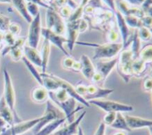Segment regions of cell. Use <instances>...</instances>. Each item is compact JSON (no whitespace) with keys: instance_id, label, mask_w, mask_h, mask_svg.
<instances>
[{"instance_id":"5bb4252c","label":"cell","mask_w":152,"mask_h":135,"mask_svg":"<svg viewBox=\"0 0 152 135\" xmlns=\"http://www.w3.org/2000/svg\"><path fill=\"white\" fill-rule=\"evenodd\" d=\"M86 112H83L80 115L78 118L75 120L73 122L69 123V125L64 127L63 128L56 131L53 133L55 135H75L78 132L80 124L85 116Z\"/></svg>"},{"instance_id":"e0dca14e","label":"cell","mask_w":152,"mask_h":135,"mask_svg":"<svg viewBox=\"0 0 152 135\" xmlns=\"http://www.w3.org/2000/svg\"><path fill=\"white\" fill-rule=\"evenodd\" d=\"M79 20L74 22H69L67 24V30L69 33L68 36V47L70 50H73L74 45L77 43L76 40L77 38L78 34L80 33L79 31Z\"/></svg>"},{"instance_id":"277c9868","label":"cell","mask_w":152,"mask_h":135,"mask_svg":"<svg viewBox=\"0 0 152 135\" xmlns=\"http://www.w3.org/2000/svg\"><path fill=\"white\" fill-rule=\"evenodd\" d=\"M133 61V53L131 49L121 51L119 53V57L117 58V72L126 82H129L130 78L133 76L132 70Z\"/></svg>"},{"instance_id":"681fc988","label":"cell","mask_w":152,"mask_h":135,"mask_svg":"<svg viewBox=\"0 0 152 135\" xmlns=\"http://www.w3.org/2000/svg\"><path fill=\"white\" fill-rule=\"evenodd\" d=\"M75 135H77V134H75Z\"/></svg>"},{"instance_id":"9c48e42d","label":"cell","mask_w":152,"mask_h":135,"mask_svg":"<svg viewBox=\"0 0 152 135\" xmlns=\"http://www.w3.org/2000/svg\"><path fill=\"white\" fill-rule=\"evenodd\" d=\"M42 31L41 24V14L34 17L32 22L30 23L28 32V43L29 46L37 48L39 45L40 37Z\"/></svg>"},{"instance_id":"d6a6232c","label":"cell","mask_w":152,"mask_h":135,"mask_svg":"<svg viewBox=\"0 0 152 135\" xmlns=\"http://www.w3.org/2000/svg\"><path fill=\"white\" fill-rule=\"evenodd\" d=\"M10 25H11V22H10V18L8 17L5 15L1 14V33H5L8 32V30H9Z\"/></svg>"},{"instance_id":"4dcf8cb0","label":"cell","mask_w":152,"mask_h":135,"mask_svg":"<svg viewBox=\"0 0 152 135\" xmlns=\"http://www.w3.org/2000/svg\"><path fill=\"white\" fill-rule=\"evenodd\" d=\"M138 35L142 41H149L152 37V33L147 27H142L138 29Z\"/></svg>"},{"instance_id":"d4e9b609","label":"cell","mask_w":152,"mask_h":135,"mask_svg":"<svg viewBox=\"0 0 152 135\" xmlns=\"http://www.w3.org/2000/svg\"><path fill=\"white\" fill-rule=\"evenodd\" d=\"M147 63L145 61L137 58L133 61L132 65V70H133V75L136 77H141L145 74L147 70Z\"/></svg>"},{"instance_id":"60d3db41","label":"cell","mask_w":152,"mask_h":135,"mask_svg":"<svg viewBox=\"0 0 152 135\" xmlns=\"http://www.w3.org/2000/svg\"><path fill=\"white\" fill-rule=\"evenodd\" d=\"M89 27V24L85 19H80L79 21V31L80 33H84Z\"/></svg>"},{"instance_id":"f546056e","label":"cell","mask_w":152,"mask_h":135,"mask_svg":"<svg viewBox=\"0 0 152 135\" xmlns=\"http://www.w3.org/2000/svg\"><path fill=\"white\" fill-rule=\"evenodd\" d=\"M124 17L125 21L129 27L139 29L142 27L141 19L139 18L138 17H136L135 15H126V16Z\"/></svg>"},{"instance_id":"e575fe53","label":"cell","mask_w":152,"mask_h":135,"mask_svg":"<svg viewBox=\"0 0 152 135\" xmlns=\"http://www.w3.org/2000/svg\"><path fill=\"white\" fill-rule=\"evenodd\" d=\"M16 38H15V36L12 34L11 32L8 31L6 33L4 36V41L7 43V47H12L13 45H15V42H16Z\"/></svg>"},{"instance_id":"4fadbf2b","label":"cell","mask_w":152,"mask_h":135,"mask_svg":"<svg viewBox=\"0 0 152 135\" xmlns=\"http://www.w3.org/2000/svg\"><path fill=\"white\" fill-rule=\"evenodd\" d=\"M117 58H115L108 61H102L101 60L96 61L94 65L96 72L99 73L106 80V79L113 71L114 68L117 65Z\"/></svg>"},{"instance_id":"6da1fadb","label":"cell","mask_w":152,"mask_h":135,"mask_svg":"<svg viewBox=\"0 0 152 135\" xmlns=\"http://www.w3.org/2000/svg\"><path fill=\"white\" fill-rule=\"evenodd\" d=\"M74 86L80 96L88 102L92 100H99L111 94L114 91L113 89L97 86L91 83H87L85 81H80Z\"/></svg>"},{"instance_id":"2e32d148","label":"cell","mask_w":152,"mask_h":135,"mask_svg":"<svg viewBox=\"0 0 152 135\" xmlns=\"http://www.w3.org/2000/svg\"><path fill=\"white\" fill-rule=\"evenodd\" d=\"M125 118L129 125V128L131 130H137L152 127V120L142 118L140 116H130V115H125Z\"/></svg>"},{"instance_id":"ac0fdd59","label":"cell","mask_w":152,"mask_h":135,"mask_svg":"<svg viewBox=\"0 0 152 135\" xmlns=\"http://www.w3.org/2000/svg\"><path fill=\"white\" fill-rule=\"evenodd\" d=\"M24 54L30 62L34 65L42 68L43 61H42L41 54L38 51L37 48H34L30 46L24 47Z\"/></svg>"},{"instance_id":"30bf717a","label":"cell","mask_w":152,"mask_h":135,"mask_svg":"<svg viewBox=\"0 0 152 135\" xmlns=\"http://www.w3.org/2000/svg\"><path fill=\"white\" fill-rule=\"evenodd\" d=\"M76 102H77V100L75 98L70 97L67 100L64 101V102L56 105L64 113L69 123H71L75 120L74 117H75L76 113L78 112L81 110H83V106L79 105L76 107Z\"/></svg>"},{"instance_id":"52a82bcc","label":"cell","mask_w":152,"mask_h":135,"mask_svg":"<svg viewBox=\"0 0 152 135\" xmlns=\"http://www.w3.org/2000/svg\"><path fill=\"white\" fill-rule=\"evenodd\" d=\"M41 120V117L32 120L22 121L14 124L13 126H7L4 128H1V135H20L27 132L30 129H32L39 123Z\"/></svg>"},{"instance_id":"cb8c5ba5","label":"cell","mask_w":152,"mask_h":135,"mask_svg":"<svg viewBox=\"0 0 152 135\" xmlns=\"http://www.w3.org/2000/svg\"><path fill=\"white\" fill-rule=\"evenodd\" d=\"M111 128L116 130H119L121 131H126V132H131V130L129 128V125L125 118V116L121 114V112L117 113V117L115 120L110 126Z\"/></svg>"},{"instance_id":"8fae6325","label":"cell","mask_w":152,"mask_h":135,"mask_svg":"<svg viewBox=\"0 0 152 135\" xmlns=\"http://www.w3.org/2000/svg\"><path fill=\"white\" fill-rule=\"evenodd\" d=\"M41 34L44 38L47 39L48 41H50V43H53L56 47H57L60 50L62 51L65 56H71L70 54L68 53L66 49L64 47V43H68L67 38L63 37L62 36L58 35L57 33L53 32L48 28H42Z\"/></svg>"},{"instance_id":"8992f818","label":"cell","mask_w":152,"mask_h":135,"mask_svg":"<svg viewBox=\"0 0 152 135\" xmlns=\"http://www.w3.org/2000/svg\"><path fill=\"white\" fill-rule=\"evenodd\" d=\"M90 105L99 107L104 112H130L133 111V107L131 105L118 102L116 101L109 100H92L89 101Z\"/></svg>"},{"instance_id":"3957f363","label":"cell","mask_w":152,"mask_h":135,"mask_svg":"<svg viewBox=\"0 0 152 135\" xmlns=\"http://www.w3.org/2000/svg\"><path fill=\"white\" fill-rule=\"evenodd\" d=\"M65 118L66 116L64 113L62 112V110L60 108H58V107L55 106L51 100H48L46 102V108H45V112H44L43 116H41V120L32 129L34 134H37L42 128H43L50 123L57 120V119Z\"/></svg>"},{"instance_id":"bcb514c9","label":"cell","mask_w":152,"mask_h":135,"mask_svg":"<svg viewBox=\"0 0 152 135\" xmlns=\"http://www.w3.org/2000/svg\"><path fill=\"white\" fill-rule=\"evenodd\" d=\"M149 129V132L150 135H152V127H150V128H148Z\"/></svg>"},{"instance_id":"d6986e66","label":"cell","mask_w":152,"mask_h":135,"mask_svg":"<svg viewBox=\"0 0 152 135\" xmlns=\"http://www.w3.org/2000/svg\"><path fill=\"white\" fill-rule=\"evenodd\" d=\"M0 113H1V118L5 120L8 124L13 126L15 124V116L13 112L10 107L8 106L3 96L1 98V102H0Z\"/></svg>"},{"instance_id":"c3c4849f","label":"cell","mask_w":152,"mask_h":135,"mask_svg":"<svg viewBox=\"0 0 152 135\" xmlns=\"http://www.w3.org/2000/svg\"><path fill=\"white\" fill-rule=\"evenodd\" d=\"M50 135H55L54 134H50Z\"/></svg>"},{"instance_id":"5b68a950","label":"cell","mask_w":152,"mask_h":135,"mask_svg":"<svg viewBox=\"0 0 152 135\" xmlns=\"http://www.w3.org/2000/svg\"><path fill=\"white\" fill-rule=\"evenodd\" d=\"M4 88L3 97L7 102L8 106L10 107L15 116V124L22 122L21 119L18 117L15 110V93L13 82H12L11 76L8 71L4 70Z\"/></svg>"},{"instance_id":"7402d4cb","label":"cell","mask_w":152,"mask_h":135,"mask_svg":"<svg viewBox=\"0 0 152 135\" xmlns=\"http://www.w3.org/2000/svg\"><path fill=\"white\" fill-rule=\"evenodd\" d=\"M66 120V118H61V119H57V120H54L53 122L50 123L42 128L41 130L39 131L37 134L34 135H50L55 132V130L59 128V127L62 125L65 121Z\"/></svg>"},{"instance_id":"8d00e7d4","label":"cell","mask_w":152,"mask_h":135,"mask_svg":"<svg viewBox=\"0 0 152 135\" xmlns=\"http://www.w3.org/2000/svg\"><path fill=\"white\" fill-rule=\"evenodd\" d=\"M142 89L146 92L151 93L152 91V77H145L142 82Z\"/></svg>"},{"instance_id":"f6af8a7d","label":"cell","mask_w":152,"mask_h":135,"mask_svg":"<svg viewBox=\"0 0 152 135\" xmlns=\"http://www.w3.org/2000/svg\"><path fill=\"white\" fill-rule=\"evenodd\" d=\"M77 135H85V134H84V132H83V129H82L81 127H79L78 132H77Z\"/></svg>"},{"instance_id":"7bdbcfd3","label":"cell","mask_w":152,"mask_h":135,"mask_svg":"<svg viewBox=\"0 0 152 135\" xmlns=\"http://www.w3.org/2000/svg\"><path fill=\"white\" fill-rule=\"evenodd\" d=\"M103 2L106 4L107 5V7H108L109 8H110V9L115 13V11H117V10H116V7L115 6V1H103Z\"/></svg>"},{"instance_id":"ffe728a7","label":"cell","mask_w":152,"mask_h":135,"mask_svg":"<svg viewBox=\"0 0 152 135\" xmlns=\"http://www.w3.org/2000/svg\"><path fill=\"white\" fill-rule=\"evenodd\" d=\"M49 97V91L43 86H35L31 91V98L35 103L47 102Z\"/></svg>"},{"instance_id":"836d02e7","label":"cell","mask_w":152,"mask_h":135,"mask_svg":"<svg viewBox=\"0 0 152 135\" xmlns=\"http://www.w3.org/2000/svg\"><path fill=\"white\" fill-rule=\"evenodd\" d=\"M116 117H117V113L116 112L107 113V114L104 116L102 122L105 123V126H108L110 127L111 125L114 123V121L115 120Z\"/></svg>"},{"instance_id":"f1b7e54d","label":"cell","mask_w":152,"mask_h":135,"mask_svg":"<svg viewBox=\"0 0 152 135\" xmlns=\"http://www.w3.org/2000/svg\"><path fill=\"white\" fill-rule=\"evenodd\" d=\"M138 58L147 63H152V44L141 47Z\"/></svg>"},{"instance_id":"b9f144b4","label":"cell","mask_w":152,"mask_h":135,"mask_svg":"<svg viewBox=\"0 0 152 135\" xmlns=\"http://www.w3.org/2000/svg\"><path fill=\"white\" fill-rule=\"evenodd\" d=\"M105 128H106L105 124L103 123V122H101V123L99 124V126L96 129V130L94 135H105Z\"/></svg>"},{"instance_id":"ee69618b","label":"cell","mask_w":152,"mask_h":135,"mask_svg":"<svg viewBox=\"0 0 152 135\" xmlns=\"http://www.w3.org/2000/svg\"><path fill=\"white\" fill-rule=\"evenodd\" d=\"M111 135H128V133L127 132H126V131H119V132H117L115 133H114V134H111Z\"/></svg>"},{"instance_id":"1f68e13d","label":"cell","mask_w":152,"mask_h":135,"mask_svg":"<svg viewBox=\"0 0 152 135\" xmlns=\"http://www.w3.org/2000/svg\"><path fill=\"white\" fill-rule=\"evenodd\" d=\"M27 8L28 10V12L30 15H31V17H35L39 14V7H38L37 4H36L34 1H28L27 3Z\"/></svg>"},{"instance_id":"74e56055","label":"cell","mask_w":152,"mask_h":135,"mask_svg":"<svg viewBox=\"0 0 152 135\" xmlns=\"http://www.w3.org/2000/svg\"><path fill=\"white\" fill-rule=\"evenodd\" d=\"M107 37L109 43H117L116 41L119 38V33L115 29H110L109 31H107Z\"/></svg>"},{"instance_id":"ba28073f","label":"cell","mask_w":152,"mask_h":135,"mask_svg":"<svg viewBox=\"0 0 152 135\" xmlns=\"http://www.w3.org/2000/svg\"><path fill=\"white\" fill-rule=\"evenodd\" d=\"M46 28L58 35L62 36L67 29V27L65 25L62 17L54 10L48 9L46 12Z\"/></svg>"},{"instance_id":"9a60e30c","label":"cell","mask_w":152,"mask_h":135,"mask_svg":"<svg viewBox=\"0 0 152 135\" xmlns=\"http://www.w3.org/2000/svg\"><path fill=\"white\" fill-rule=\"evenodd\" d=\"M81 63V73L83 75V76L87 79L88 81H91L94 75L96 73L95 65L91 62V59L86 54L82 55L80 60Z\"/></svg>"},{"instance_id":"603a6c76","label":"cell","mask_w":152,"mask_h":135,"mask_svg":"<svg viewBox=\"0 0 152 135\" xmlns=\"http://www.w3.org/2000/svg\"><path fill=\"white\" fill-rule=\"evenodd\" d=\"M42 61H43V64H42V73H46V68L48 66V63L49 61V57L50 55V43L47 39L44 38V42L43 43V47L41 52Z\"/></svg>"},{"instance_id":"44dd1931","label":"cell","mask_w":152,"mask_h":135,"mask_svg":"<svg viewBox=\"0 0 152 135\" xmlns=\"http://www.w3.org/2000/svg\"><path fill=\"white\" fill-rule=\"evenodd\" d=\"M12 3L13 4L14 7L27 22L30 24L32 22L34 18L28 12L27 4L25 3V1H23V0H13V1H12Z\"/></svg>"},{"instance_id":"7c38bea8","label":"cell","mask_w":152,"mask_h":135,"mask_svg":"<svg viewBox=\"0 0 152 135\" xmlns=\"http://www.w3.org/2000/svg\"><path fill=\"white\" fill-rule=\"evenodd\" d=\"M115 15L117 19V25L119 27V29L121 33V39H122V43L124 45V47H126L129 44V36H130V30L129 26L127 25L126 22L125 21V18L124 15L121 14V13L119 10H117L115 13Z\"/></svg>"},{"instance_id":"83f0119b","label":"cell","mask_w":152,"mask_h":135,"mask_svg":"<svg viewBox=\"0 0 152 135\" xmlns=\"http://www.w3.org/2000/svg\"><path fill=\"white\" fill-rule=\"evenodd\" d=\"M22 60H23V62L25 63V64L26 66H27L28 70H29V72L31 73V74L32 75V76L34 77L36 80L37 81V82L39 83L40 86H43V77L41 76V73L38 72V70L36 69L34 65L32 63L30 62V61L26 58L25 55H24V57H23V59H22Z\"/></svg>"},{"instance_id":"7dc6e473","label":"cell","mask_w":152,"mask_h":135,"mask_svg":"<svg viewBox=\"0 0 152 135\" xmlns=\"http://www.w3.org/2000/svg\"><path fill=\"white\" fill-rule=\"evenodd\" d=\"M151 102H152V91H151Z\"/></svg>"},{"instance_id":"f35d334b","label":"cell","mask_w":152,"mask_h":135,"mask_svg":"<svg viewBox=\"0 0 152 135\" xmlns=\"http://www.w3.org/2000/svg\"><path fill=\"white\" fill-rule=\"evenodd\" d=\"M9 32H11L12 34H13L15 36H18L21 31V28L18 25V24L17 23H11L10 25L9 29Z\"/></svg>"},{"instance_id":"4316f807","label":"cell","mask_w":152,"mask_h":135,"mask_svg":"<svg viewBox=\"0 0 152 135\" xmlns=\"http://www.w3.org/2000/svg\"><path fill=\"white\" fill-rule=\"evenodd\" d=\"M131 42L132 43L131 50L133 53L134 60H135L138 58L140 51L141 49V40L138 35V29H135Z\"/></svg>"},{"instance_id":"ab89813d","label":"cell","mask_w":152,"mask_h":135,"mask_svg":"<svg viewBox=\"0 0 152 135\" xmlns=\"http://www.w3.org/2000/svg\"><path fill=\"white\" fill-rule=\"evenodd\" d=\"M142 27H147L149 29H152V17L149 15H145L141 19Z\"/></svg>"},{"instance_id":"484cf974","label":"cell","mask_w":152,"mask_h":135,"mask_svg":"<svg viewBox=\"0 0 152 135\" xmlns=\"http://www.w3.org/2000/svg\"><path fill=\"white\" fill-rule=\"evenodd\" d=\"M63 67L66 70H70L75 73H81V63L73 59L71 56L66 57L62 61Z\"/></svg>"},{"instance_id":"d590c367","label":"cell","mask_w":152,"mask_h":135,"mask_svg":"<svg viewBox=\"0 0 152 135\" xmlns=\"http://www.w3.org/2000/svg\"><path fill=\"white\" fill-rule=\"evenodd\" d=\"M59 14L61 15L62 18H69L71 17L72 14L71 9L69 6H64V7H61L59 10Z\"/></svg>"},{"instance_id":"7a4b0ae2","label":"cell","mask_w":152,"mask_h":135,"mask_svg":"<svg viewBox=\"0 0 152 135\" xmlns=\"http://www.w3.org/2000/svg\"><path fill=\"white\" fill-rule=\"evenodd\" d=\"M78 45H89L95 48L94 55L93 59L95 61H99L103 59H113L117 54L121 52L124 48V45L121 43H107L105 44H96V43H76Z\"/></svg>"}]
</instances>
